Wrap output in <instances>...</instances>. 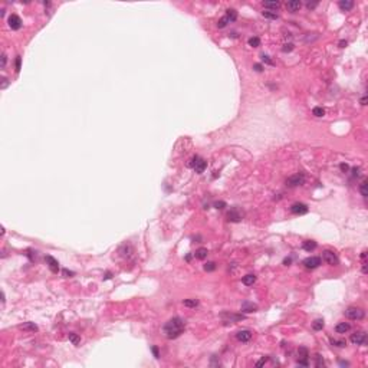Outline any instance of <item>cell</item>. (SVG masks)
I'll list each match as a JSON object with an SVG mask.
<instances>
[{
    "instance_id": "1",
    "label": "cell",
    "mask_w": 368,
    "mask_h": 368,
    "mask_svg": "<svg viewBox=\"0 0 368 368\" xmlns=\"http://www.w3.org/2000/svg\"><path fill=\"white\" fill-rule=\"evenodd\" d=\"M184 328H186V322L181 319V318H171L168 321L164 324L163 327V334H164L165 338L168 339H176L178 336L181 335L184 332Z\"/></svg>"
},
{
    "instance_id": "2",
    "label": "cell",
    "mask_w": 368,
    "mask_h": 368,
    "mask_svg": "<svg viewBox=\"0 0 368 368\" xmlns=\"http://www.w3.org/2000/svg\"><path fill=\"white\" fill-rule=\"evenodd\" d=\"M364 315H365L364 311L361 308H357V306H349L345 311V316L348 319H351V321H360V319L364 318Z\"/></svg>"
},
{
    "instance_id": "3",
    "label": "cell",
    "mask_w": 368,
    "mask_h": 368,
    "mask_svg": "<svg viewBox=\"0 0 368 368\" xmlns=\"http://www.w3.org/2000/svg\"><path fill=\"white\" fill-rule=\"evenodd\" d=\"M190 167H193L196 173L201 174V173H203V171L206 170V167H207V163L204 161L203 158H200V157H193V158L190 160Z\"/></svg>"
},
{
    "instance_id": "4",
    "label": "cell",
    "mask_w": 368,
    "mask_h": 368,
    "mask_svg": "<svg viewBox=\"0 0 368 368\" xmlns=\"http://www.w3.org/2000/svg\"><path fill=\"white\" fill-rule=\"evenodd\" d=\"M305 183V176L302 173H298L295 176H290L288 180H286V186L288 187H298V186H302Z\"/></svg>"
},
{
    "instance_id": "5",
    "label": "cell",
    "mask_w": 368,
    "mask_h": 368,
    "mask_svg": "<svg viewBox=\"0 0 368 368\" xmlns=\"http://www.w3.org/2000/svg\"><path fill=\"white\" fill-rule=\"evenodd\" d=\"M222 319H223L226 324H235V322H239L244 319V315L242 314H232V312H223L222 314Z\"/></svg>"
},
{
    "instance_id": "6",
    "label": "cell",
    "mask_w": 368,
    "mask_h": 368,
    "mask_svg": "<svg viewBox=\"0 0 368 368\" xmlns=\"http://www.w3.org/2000/svg\"><path fill=\"white\" fill-rule=\"evenodd\" d=\"M243 219V211H240L239 209H232V210L227 213V220L229 222H233V223H239L240 220Z\"/></svg>"
},
{
    "instance_id": "7",
    "label": "cell",
    "mask_w": 368,
    "mask_h": 368,
    "mask_svg": "<svg viewBox=\"0 0 368 368\" xmlns=\"http://www.w3.org/2000/svg\"><path fill=\"white\" fill-rule=\"evenodd\" d=\"M322 260L324 262H327L328 265H338V257H336V255L334 253V252H331V250H325L324 253H322Z\"/></svg>"
},
{
    "instance_id": "8",
    "label": "cell",
    "mask_w": 368,
    "mask_h": 368,
    "mask_svg": "<svg viewBox=\"0 0 368 368\" xmlns=\"http://www.w3.org/2000/svg\"><path fill=\"white\" fill-rule=\"evenodd\" d=\"M365 341H367V335L362 331H357L351 335V342L354 345H362V344H365Z\"/></svg>"
},
{
    "instance_id": "9",
    "label": "cell",
    "mask_w": 368,
    "mask_h": 368,
    "mask_svg": "<svg viewBox=\"0 0 368 368\" xmlns=\"http://www.w3.org/2000/svg\"><path fill=\"white\" fill-rule=\"evenodd\" d=\"M303 265H305L306 269H315V268H318V266L321 265V257H316V256L306 257V259L303 260Z\"/></svg>"
},
{
    "instance_id": "10",
    "label": "cell",
    "mask_w": 368,
    "mask_h": 368,
    "mask_svg": "<svg viewBox=\"0 0 368 368\" xmlns=\"http://www.w3.org/2000/svg\"><path fill=\"white\" fill-rule=\"evenodd\" d=\"M290 211L293 213V214H298V216H301V214H305V213H308V206L303 203H295L290 206Z\"/></svg>"
},
{
    "instance_id": "11",
    "label": "cell",
    "mask_w": 368,
    "mask_h": 368,
    "mask_svg": "<svg viewBox=\"0 0 368 368\" xmlns=\"http://www.w3.org/2000/svg\"><path fill=\"white\" fill-rule=\"evenodd\" d=\"M7 22H9V26L12 27L13 30H19L20 27H22V19H20L17 14H10Z\"/></svg>"
},
{
    "instance_id": "12",
    "label": "cell",
    "mask_w": 368,
    "mask_h": 368,
    "mask_svg": "<svg viewBox=\"0 0 368 368\" xmlns=\"http://www.w3.org/2000/svg\"><path fill=\"white\" fill-rule=\"evenodd\" d=\"M236 339L240 342H249L252 339V332L249 329H242L236 334Z\"/></svg>"
},
{
    "instance_id": "13",
    "label": "cell",
    "mask_w": 368,
    "mask_h": 368,
    "mask_svg": "<svg viewBox=\"0 0 368 368\" xmlns=\"http://www.w3.org/2000/svg\"><path fill=\"white\" fill-rule=\"evenodd\" d=\"M240 309H242V312H244V314H250V312H256L257 305L256 303H253V302H250V301H244V302L242 303Z\"/></svg>"
},
{
    "instance_id": "14",
    "label": "cell",
    "mask_w": 368,
    "mask_h": 368,
    "mask_svg": "<svg viewBox=\"0 0 368 368\" xmlns=\"http://www.w3.org/2000/svg\"><path fill=\"white\" fill-rule=\"evenodd\" d=\"M46 263H48L49 269L52 270L53 273H58V272H59V263H58V260H56L55 257L46 256Z\"/></svg>"
},
{
    "instance_id": "15",
    "label": "cell",
    "mask_w": 368,
    "mask_h": 368,
    "mask_svg": "<svg viewBox=\"0 0 368 368\" xmlns=\"http://www.w3.org/2000/svg\"><path fill=\"white\" fill-rule=\"evenodd\" d=\"M349 329H351V325L348 322H339L335 327V332L336 334H347Z\"/></svg>"
},
{
    "instance_id": "16",
    "label": "cell",
    "mask_w": 368,
    "mask_h": 368,
    "mask_svg": "<svg viewBox=\"0 0 368 368\" xmlns=\"http://www.w3.org/2000/svg\"><path fill=\"white\" fill-rule=\"evenodd\" d=\"M338 6H339V9H341L342 12H349L354 7V2L352 0H341L338 3Z\"/></svg>"
},
{
    "instance_id": "17",
    "label": "cell",
    "mask_w": 368,
    "mask_h": 368,
    "mask_svg": "<svg viewBox=\"0 0 368 368\" xmlns=\"http://www.w3.org/2000/svg\"><path fill=\"white\" fill-rule=\"evenodd\" d=\"M302 7V3L299 2V0H292V2H288L286 3V9L289 10V12H296V10H299Z\"/></svg>"
},
{
    "instance_id": "18",
    "label": "cell",
    "mask_w": 368,
    "mask_h": 368,
    "mask_svg": "<svg viewBox=\"0 0 368 368\" xmlns=\"http://www.w3.org/2000/svg\"><path fill=\"white\" fill-rule=\"evenodd\" d=\"M242 282H243V285H246V286H252L253 283L256 282V276L249 273V275H246V276L242 278Z\"/></svg>"
},
{
    "instance_id": "19",
    "label": "cell",
    "mask_w": 368,
    "mask_h": 368,
    "mask_svg": "<svg viewBox=\"0 0 368 368\" xmlns=\"http://www.w3.org/2000/svg\"><path fill=\"white\" fill-rule=\"evenodd\" d=\"M207 255H209V252H207L206 247H200V249H197L196 250V253H194L196 259H198V260H204V259L207 257Z\"/></svg>"
},
{
    "instance_id": "20",
    "label": "cell",
    "mask_w": 368,
    "mask_h": 368,
    "mask_svg": "<svg viewBox=\"0 0 368 368\" xmlns=\"http://www.w3.org/2000/svg\"><path fill=\"white\" fill-rule=\"evenodd\" d=\"M226 19H227V22H235V20L237 19V12L235 10V9H227L226 10V16H224Z\"/></svg>"
},
{
    "instance_id": "21",
    "label": "cell",
    "mask_w": 368,
    "mask_h": 368,
    "mask_svg": "<svg viewBox=\"0 0 368 368\" xmlns=\"http://www.w3.org/2000/svg\"><path fill=\"white\" fill-rule=\"evenodd\" d=\"M279 6H281L279 2H263V7L269 9L272 12H276V9H279Z\"/></svg>"
},
{
    "instance_id": "22",
    "label": "cell",
    "mask_w": 368,
    "mask_h": 368,
    "mask_svg": "<svg viewBox=\"0 0 368 368\" xmlns=\"http://www.w3.org/2000/svg\"><path fill=\"white\" fill-rule=\"evenodd\" d=\"M19 328L23 329V331H30V332H35V331H38V325H35L33 322H26V324L20 325Z\"/></svg>"
},
{
    "instance_id": "23",
    "label": "cell",
    "mask_w": 368,
    "mask_h": 368,
    "mask_svg": "<svg viewBox=\"0 0 368 368\" xmlns=\"http://www.w3.org/2000/svg\"><path fill=\"white\" fill-rule=\"evenodd\" d=\"M302 247L306 252H312V250L316 249V242H314V240H306V242H303Z\"/></svg>"
},
{
    "instance_id": "24",
    "label": "cell",
    "mask_w": 368,
    "mask_h": 368,
    "mask_svg": "<svg viewBox=\"0 0 368 368\" xmlns=\"http://www.w3.org/2000/svg\"><path fill=\"white\" fill-rule=\"evenodd\" d=\"M298 355H299V358H298V360H308L309 352H308V349L305 348V347H299V349H298Z\"/></svg>"
},
{
    "instance_id": "25",
    "label": "cell",
    "mask_w": 368,
    "mask_h": 368,
    "mask_svg": "<svg viewBox=\"0 0 368 368\" xmlns=\"http://www.w3.org/2000/svg\"><path fill=\"white\" fill-rule=\"evenodd\" d=\"M324 327H325V322H324V319H315V321L312 322V328L315 329V331H321Z\"/></svg>"
},
{
    "instance_id": "26",
    "label": "cell",
    "mask_w": 368,
    "mask_h": 368,
    "mask_svg": "<svg viewBox=\"0 0 368 368\" xmlns=\"http://www.w3.org/2000/svg\"><path fill=\"white\" fill-rule=\"evenodd\" d=\"M262 14L266 19H278L279 17V14L276 13V12H272V10H263Z\"/></svg>"
},
{
    "instance_id": "27",
    "label": "cell",
    "mask_w": 368,
    "mask_h": 368,
    "mask_svg": "<svg viewBox=\"0 0 368 368\" xmlns=\"http://www.w3.org/2000/svg\"><path fill=\"white\" fill-rule=\"evenodd\" d=\"M184 306H187V308H196L198 305V301L197 299H184Z\"/></svg>"
},
{
    "instance_id": "28",
    "label": "cell",
    "mask_w": 368,
    "mask_h": 368,
    "mask_svg": "<svg viewBox=\"0 0 368 368\" xmlns=\"http://www.w3.org/2000/svg\"><path fill=\"white\" fill-rule=\"evenodd\" d=\"M312 114L315 115V117H324L325 115V109L322 108V106H315L314 109H312Z\"/></svg>"
},
{
    "instance_id": "29",
    "label": "cell",
    "mask_w": 368,
    "mask_h": 368,
    "mask_svg": "<svg viewBox=\"0 0 368 368\" xmlns=\"http://www.w3.org/2000/svg\"><path fill=\"white\" fill-rule=\"evenodd\" d=\"M69 341L72 342L73 345H78L79 341H81V338L78 336V334H75V332H71V334H69Z\"/></svg>"
},
{
    "instance_id": "30",
    "label": "cell",
    "mask_w": 368,
    "mask_h": 368,
    "mask_svg": "<svg viewBox=\"0 0 368 368\" xmlns=\"http://www.w3.org/2000/svg\"><path fill=\"white\" fill-rule=\"evenodd\" d=\"M360 191H361L362 197H367V196H368V193H367V180H364V181L360 184Z\"/></svg>"
},
{
    "instance_id": "31",
    "label": "cell",
    "mask_w": 368,
    "mask_h": 368,
    "mask_svg": "<svg viewBox=\"0 0 368 368\" xmlns=\"http://www.w3.org/2000/svg\"><path fill=\"white\" fill-rule=\"evenodd\" d=\"M259 45H260V39H259L257 36H253V38H250V39H249V46L257 48Z\"/></svg>"
},
{
    "instance_id": "32",
    "label": "cell",
    "mask_w": 368,
    "mask_h": 368,
    "mask_svg": "<svg viewBox=\"0 0 368 368\" xmlns=\"http://www.w3.org/2000/svg\"><path fill=\"white\" fill-rule=\"evenodd\" d=\"M331 344L335 345V347H339V348H342V347L347 345V342L344 341V339H331Z\"/></svg>"
},
{
    "instance_id": "33",
    "label": "cell",
    "mask_w": 368,
    "mask_h": 368,
    "mask_svg": "<svg viewBox=\"0 0 368 368\" xmlns=\"http://www.w3.org/2000/svg\"><path fill=\"white\" fill-rule=\"evenodd\" d=\"M214 269H216V263L214 262H207L204 265V270L206 272H213Z\"/></svg>"
},
{
    "instance_id": "34",
    "label": "cell",
    "mask_w": 368,
    "mask_h": 368,
    "mask_svg": "<svg viewBox=\"0 0 368 368\" xmlns=\"http://www.w3.org/2000/svg\"><path fill=\"white\" fill-rule=\"evenodd\" d=\"M227 23H229V22H227V19H226V17H222V19L217 22V26L222 29V27H226V26H227Z\"/></svg>"
},
{
    "instance_id": "35",
    "label": "cell",
    "mask_w": 368,
    "mask_h": 368,
    "mask_svg": "<svg viewBox=\"0 0 368 368\" xmlns=\"http://www.w3.org/2000/svg\"><path fill=\"white\" fill-rule=\"evenodd\" d=\"M282 51L283 52H290V51H293V45H292V43H285L283 48H282Z\"/></svg>"
},
{
    "instance_id": "36",
    "label": "cell",
    "mask_w": 368,
    "mask_h": 368,
    "mask_svg": "<svg viewBox=\"0 0 368 368\" xmlns=\"http://www.w3.org/2000/svg\"><path fill=\"white\" fill-rule=\"evenodd\" d=\"M315 360H316V367H322L324 365V360H322L321 355H315Z\"/></svg>"
},
{
    "instance_id": "37",
    "label": "cell",
    "mask_w": 368,
    "mask_h": 368,
    "mask_svg": "<svg viewBox=\"0 0 368 368\" xmlns=\"http://www.w3.org/2000/svg\"><path fill=\"white\" fill-rule=\"evenodd\" d=\"M316 6H318V2H306V7H308L309 10L315 9Z\"/></svg>"
},
{
    "instance_id": "38",
    "label": "cell",
    "mask_w": 368,
    "mask_h": 368,
    "mask_svg": "<svg viewBox=\"0 0 368 368\" xmlns=\"http://www.w3.org/2000/svg\"><path fill=\"white\" fill-rule=\"evenodd\" d=\"M339 168H341L342 173H348V171H349V165L347 164V163H342V164L339 165Z\"/></svg>"
},
{
    "instance_id": "39",
    "label": "cell",
    "mask_w": 368,
    "mask_h": 368,
    "mask_svg": "<svg viewBox=\"0 0 368 368\" xmlns=\"http://www.w3.org/2000/svg\"><path fill=\"white\" fill-rule=\"evenodd\" d=\"M262 60L263 62H266V63H269V65H273V62H272V59H270L268 55H262Z\"/></svg>"
},
{
    "instance_id": "40",
    "label": "cell",
    "mask_w": 368,
    "mask_h": 368,
    "mask_svg": "<svg viewBox=\"0 0 368 368\" xmlns=\"http://www.w3.org/2000/svg\"><path fill=\"white\" fill-rule=\"evenodd\" d=\"M214 207H216V209H224V207H226V203H224V201H216V203H214Z\"/></svg>"
},
{
    "instance_id": "41",
    "label": "cell",
    "mask_w": 368,
    "mask_h": 368,
    "mask_svg": "<svg viewBox=\"0 0 368 368\" xmlns=\"http://www.w3.org/2000/svg\"><path fill=\"white\" fill-rule=\"evenodd\" d=\"M268 360H269L268 357H263V358H262V360H260V361H257V362H256V367H262V365H263V364H265V362H266V361H268Z\"/></svg>"
},
{
    "instance_id": "42",
    "label": "cell",
    "mask_w": 368,
    "mask_h": 368,
    "mask_svg": "<svg viewBox=\"0 0 368 368\" xmlns=\"http://www.w3.org/2000/svg\"><path fill=\"white\" fill-rule=\"evenodd\" d=\"M6 62H7V58H6V55L3 53V55H2V69H5V66H6Z\"/></svg>"
},
{
    "instance_id": "43",
    "label": "cell",
    "mask_w": 368,
    "mask_h": 368,
    "mask_svg": "<svg viewBox=\"0 0 368 368\" xmlns=\"http://www.w3.org/2000/svg\"><path fill=\"white\" fill-rule=\"evenodd\" d=\"M358 176H360V168L354 167V168H352V177L355 178V177H358Z\"/></svg>"
},
{
    "instance_id": "44",
    "label": "cell",
    "mask_w": 368,
    "mask_h": 368,
    "mask_svg": "<svg viewBox=\"0 0 368 368\" xmlns=\"http://www.w3.org/2000/svg\"><path fill=\"white\" fill-rule=\"evenodd\" d=\"M253 68H255V71H256V72H262V71H263L262 65H259V63H255V65H253Z\"/></svg>"
},
{
    "instance_id": "45",
    "label": "cell",
    "mask_w": 368,
    "mask_h": 368,
    "mask_svg": "<svg viewBox=\"0 0 368 368\" xmlns=\"http://www.w3.org/2000/svg\"><path fill=\"white\" fill-rule=\"evenodd\" d=\"M152 354H154V357H155V358H160V352H158L157 347H152Z\"/></svg>"
},
{
    "instance_id": "46",
    "label": "cell",
    "mask_w": 368,
    "mask_h": 368,
    "mask_svg": "<svg viewBox=\"0 0 368 368\" xmlns=\"http://www.w3.org/2000/svg\"><path fill=\"white\" fill-rule=\"evenodd\" d=\"M20 69V56H17L16 58V71H19Z\"/></svg>"
},
{
    "instance_id": "47",
    "label": "cell",
    "mask_w": 368,
    "mask_h": 368,
    "mask_svg": "<svg viewBox=\"0 0 368 368\" xmlns=\"http://www.w3.org/2000/svg\"><path fill=\"white\" fill-rule=\"evenodd\" d=\"M290 262H292V259H290V257H286V259L283 260V265H286V266H288V265H290Z\"/></svg>"
},
{
    "instance_id": "48",
    "label": "cell",
    "mask_w": 368,
    "mask_h": 368,
    "mask_svg": "<svg viewBox=\"0 0 368 368\" xmlns=\"http://www.w3.org/2000/svg\"><path fill=\"white\" fill-rule=\"evenodd\" d=\"M7 84H9V82H7V79H6V78H3V85H2V88L5 89V88L7 86Z\"/></svg>"
},
{
    "instance_id": "49",
    "label": "cell",
    "mask_w": 368,
    "mask_h": 368,
    "mask_svg": "<svg viewBox=\"0 0 368 368\" xmlns=\"http://www.w3.org/2000/svg\"><path fill=\"white\" fill-rule=\"evenodd\" d=\"M63 275H65V276H72L73 272H68V270L65 269V270H63Z\"/></svg>"
},
{
    "instance_id": "50",
    "label": "cell",
    "mask_w": 368,
    "mask_h": 368,
    "mask_svg": "<svg viewBox=\"0 0 368 368\" xmlns=\"http://www.w3.org/2000/svg\"><path fill=\"white\" fill-rule=\"evenodd\" d=\"M367 104V97H362L361 98V105H365Z\"/></svg>"
},
{
    "instance_id": "51",
    "label": "cell",
    "mask_w": 368,
    "mask_h": 368,
    "mask_svg": "<svg viewBox=\"0 0 368 368\" xmlns=\"http://www.w3.org/2000/svg\"><path fill=\"white\" fill-rule=\"evenodd\" d=\"M339 46H341V48H345V46H347V40H341V42H339Z\"/></svg>"
},
{
    "instance_id": "52",
    "label": "cell",
    "mask_w": 368,
    "mask_h": 368,
    "mask_svg": "<svg viewBox=\"0 0 368 368\" xmlns=\"http://www.w3.org/2000/svg\"><path fill=\"white\" fill-rule=\"evenodd\" d=\"M362 272H364V273H367V263H364V265H362Z\"/></svg>"
},
{
    "instance_id": "53",
    "label": "cell",
    "mask_w": 368,
    "mask_h": 368,
    "mask_svg": "<svg viewBox=\"0 0 368 368\" xmlns=\"http://www.w3.org/2000/svg\"><path fill=\"white\" fill-rule=\"evenodd\" d=\"M365 256H367V252H362V255H361V257H362V259H365Z\"/></svg>"
}]
</instances>
